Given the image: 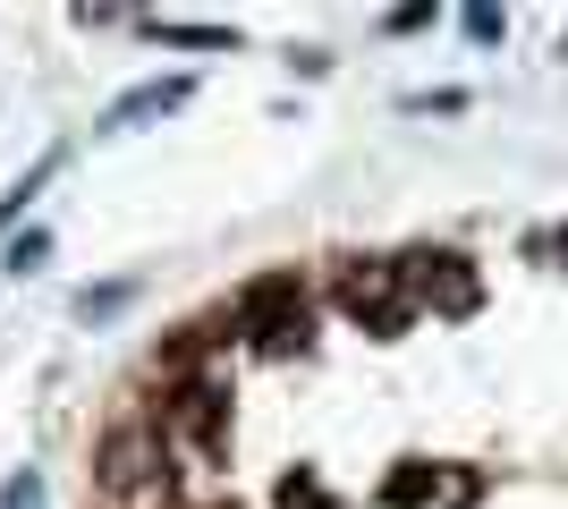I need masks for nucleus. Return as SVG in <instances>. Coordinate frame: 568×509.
<instances>
[{"label": "nucleus", "instance_id": "obj_1", "mask_svg": "<svg viewBox=\"0 0 568 509\" xmlns=\"http://www.w3.org/2000/svg\"><path fill=\"white\" fill-rule=\"evenodd\" d=\"M102 492L128 509H170V441L153 434V425H119L111 441H102V459H94Z\"/></svg>", "mask_w": 568, "mask_h": 509}, {"label": "nucleus", "instance_id": "obj_2", "mask_svg": "<svg viewBox=\"0 0 568 509\" xmlns=\"http://www.w3.org/2000/svg\"><path fill=\"white\" fill-rule=\"evenodd\" d=\"M332 297H339V315L365 323L374 339H399L407 315H416V297H407L399 264H382V255H348V264H339V281H332Z\"/></svg>", "mask_w": 568, "mask_h": 509}, {"label": "nucleus", "instance_id": "obj_3", "mask_svg": "<svg viewBox=\"0 0 568 509\" xmlns=\"http://www.w3.org/2000/svg\"><path fill=\"white\" fill-rule=\"evenodd\" d=\"M237 323L255 332L263 357H297L314 339V315H306V289H297V272H272V281H255V289L237 297Z\"/></svg>", "mask_w": 568, "mask_h": 509}, {"label": "nucleus", "instance_id": "obj_4", "mask_svg": "<svg viewBox=\"0 0 568 509\" xmlns=\"http://www.w3.org/2000/svg\"><path fill=\"white\" fill-rule=\"evenodd\" d=\"M399 281L416 306H433V315L467 323L475 306H484V281H475L467 255H450V246H416V255H399Z\"/></svg>", "mask_w": 568, "mask_h": 509}, {"label": "nucleus", "instance_id": "obj_5", "mask_svg": "<svg viewBox=\"0 0 568 509\" xmlns=\"http://www.w3.org/2000/svg\"><path fill=\"white\" fill-rule=\"evenodd\" d=\"M162 425L187 441L195 459H221L230 450V399H221V383H179L162 399Z\"/></svg>", "mask_w": 568, "mask_h": 509}, {"label": "nucleus", "instance_id": "obj_6", "mask_svg": "<svg viewBox=\"0 0 568 509\" xmlns=\"http://www.w3.org/2000/svg\"><path fill=\"white\" fill-rule=\"evenodd\" d=\"M187 102V77H162V85H136L128 102H111V120L102 128H136V120H162V111H179Z\"/></svg>", "mask_w": 568, "mask_h": 509}, {"label": "nucleus", "instance_id": "obj_7", "mask_svg": "<svg viewBox=\"0 0 568 509\" xmlns=\"http://www.w3.org/2000/svg\"><path fill=\"white\" fill-rule=\"evenodd\" d=\"M433 485H442V467H399V476L382 485V501H390V509H416V501H433Z\"/></svg>", "mask_w": 568, "mask_h": 509}, {"label": "nucleus", "instance_id": "obj_8", "mask_svg": "<svg viewBox=\"0 0 568 509\" xmlns=\"http://www.w3.org/2000/svg\"><path fill=\"white\" fill-rule=\"evenodd\" d=\"M162 43H195V51H221L230 43V26H153Z\"/></svg>", "mask_w": 568, "mask_h": 509}, {"label": "nucleus", "instance_id": "obj_9", "mask_svg": "<svg viewBox=\"0 0 568 509\" xmlns=\"http://www.w3.org/2000/svg\"><path fill=\"white\" fill-rule=\"evenodd\" d=\"M119 306H128V281H111V289H85L77 297V315L94 323V315H119Z\"/></svg>", "mask_w": 568, "mask_h": 509}, {"label": "nucleus", "instance_id": "obj_10", "mask_svg": "<svg viewBox=\"0 0 568 509\" xmlns=\"http://www.w3.org/2000/svg\"><path fill=\"white\" fill-rule=\"evenodd\" d=\"M467 34H475V43H500V34H509V18H500V9H467Z\"/></svg>", "mask_w": 568, "mask_h": 509}, {"label": "nucleus", "instance_id": "obj_11", "mask_svg": "<svg viewBox=\"0 0 568 509\" xmlns=\"http://www.w3.org/2000/svg\"><path fill=\"white\" fill-rule=\"evenodd\" d=\"M0 509H43V485H34V476H18V485L0 492Z\"/></svg>", "mask_w": 568, "mask_h": 509}, {"label": "nucleus", "instance_id": "obj_12", "mask_svg": "<svg viewBox=\"0 0 568 509\" xmlns=\"http://www.w3.org/2000/svg\"><path fill=\"white\" fill-rule=\"evenodd\" d=\"M43 246H51V238H43V230H26V238H18V246H9V264H18V272H26V264H43Z\"/></svg>", "mask_w": 568, "mask_h": 509}]
</instances>
